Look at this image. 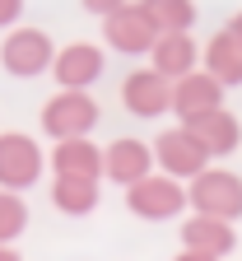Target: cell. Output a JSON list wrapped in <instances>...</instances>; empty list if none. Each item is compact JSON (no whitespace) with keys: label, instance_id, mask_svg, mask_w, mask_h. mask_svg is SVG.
Returning <instances> with one entry per match:
<instances>
[{"label":"cell","instance_id":"obj_1","mask_svg":"<svg viewBox=\"0 0 242 261\" xmlns=\"http://www.w3.org/2000/svg\"><path fill=\"white\" fill-rule=\"evenodd\" d=\"M98 103H93V93H70V89H61V93H51L47 103H42V130H47V140H79V136H89V130L98 126Z\"/></svg>","mask_w":242,"mask_h":261},{"label":"cell","instance_id":"obj_2","mask_svg":"<svg viewBox=\"0 0 242 261\" xmlns=\"http://www.w3.org/2000/svg\"><path fill=\"white\" fill-rule=\"evenodd\" d=\"M191 196V215H210V219H242V177L228 168H205L196 182H186Z\"/></svg>","mask_w":242,"mask_h":261},{"label":"cell","instance_id":"obj_3","mask_svg":"<svg viewBox=\"0 0 242 261\" xmlns=\"http://www.w3.org/2000/svg\"><path fill=\"white\" fill-rule=\"evenodd\" d=\"M191 205V196L177 177H168V173H154L145 182H135L126 191V210L135 219H149V224H163V219H177L182 210Z\"/></svg>","mask_w":242,"mask_h":261},{"label":"cell","instance_id":"obj_4","mask_svg":"<svg viewBox=\"0 0 242 261\" xmlns=\"http://www.w3.org/2000/svg\"><path fill=\"white\" fill-rule=\"evenodd\" d=\"M42 168H47V154L33 136H23V130H5L0 136V191L38 187Z\"/></svg>","mask_w":242,"mask_h":261},{"label":"cell","instance_id":"obj_5","mask_svg":"<svg viewBox=\"0 0 242 261\" xmlns=\"http://www.w3.org/2000/svg\"><path fill=\"white\" fill-rule=\"evenodd\" d=\"M0 65H5V75L14 80H33L56 65V51H51V38L42 28H14L5 42H0Z\"/></svg>","mask_w":242,"mask_h":261},{"label":"cell","instance_id":"obj_6","mask_svg":"<svg viewBox=\"0 0 242 261\" xmlns=\"http://www.w3.org/2000/svg\"><path fill=\"white\" fill-rule=\"evenodd\" d=\"M154 159H158V168H163L168 177H177V182H196L205 168H210V154H205V145L191 136L186 126L158 130V140H154Z\"/></svg>","mask_w":242,"mask_h":261},{"label":"cell","instance_id":"obj_7","mask_svg":"<svg viewBox=\"0 0 242 261\" xmlns=\"http://www.w3.org/2000/svg\"><path fill=\"white\" fill-rule=\"evenodd\" d=\"M121 108L130 117L140 121H154L163 112H172V80H163L154 65H145V70H130L121 80Z\"/></svg>","mask_w":242,"mask_h":261},{"label":"cell","instance_id":"obj_8","mask_svg":"<svg viewBox=\"0 0 242 261\" xmlns=\"http://www.w3.org/2000/svg\"><path fill=\"white\" fill-rule=\"evenodd\" d=\"M102 42H107L112 51H121V56H149L154 42H158V28H154L149 14L130 0L126 10H117V14L102 19Z\"/></svg>","mask_w":242,"mask_h":261},{"label":"cell","instance_id":"obj_9","mask_svg":"<svg viewBox=\"0 0 242 261\" xmlns=\"http://www.w3.org/2000/svg\"><path fill=\"white\" fill-rule=\"evenodd\" d=\"M154 145H145V140H135V136H121V140H112L107 149H102V177H112L117 187H135V182H145V177H154Z\"/></svg>","mask_w":242,"mask_h":261},{"label":"cell","instance_id":"obj_10","mask_svg":"<svg viewBox=\"0 0 242 261\" xmlns=\"http://www.w3.org/2000/svg\"><path fill=\"white\" fill-rule=\"evenodd\" d=\"M219 108H224V84L210 70H196V75L172 84V117H177L182 126L205 117V112H219Z\"/></svg>","mask_w":242,"mask_h":261},{"label":"cell","instance_id":"obj_11","mask_svg":"<svg viewBox=\"0 0 242 261\" xmlns=\"http://www.w3.org/2000/svg\"><path fill=\"white\" fill-rule=\"evenodd\" d=\"M102 65H107L102 47H93V42H70V47H61V51H56V65H51V75H56V84H61V89H70V93H84L89 84H98Z\"/></svg>","mask_w":242,"mask_h":261},{"label":"cell","instance_id":"obj_12","mask_svg":"<svg viewBox=\"0 0 242 261\" xmlns=\"http://www.w3.org/2000/svg\"><path fill=\"white\" fill-rule=\"evenodd\" d=\"M182 247H186V252H205V256L224 261V256L237 247V233H233V224H228V219L191 215V219H182Z\"/></svg>","mask_w":242,"mask_h":261},{"label":"cell","instance_id":"obj_13","mask_svg":"<svg viewBox=\"0 0 242 261\" xmlns=\"http://www.w3.org/2000/svg\"><path fill=\"white\" fill-rule=\"evenodd\" d=\"M186 130H191V136L205 145V154H210V159H224V154H233V149L242 145V121H237L228 108L205 112V117L186 121Z\"/></svg>","mask_w":242,"mask_h":261},{"label":"cell","instance_id":"obj_14","mask_svg":"<svg viewBox=\"0 0 242 261\" xmlns=\"http://www.w3.org/2000/svg\"><path fill=\"white\" fill-rule=\"evenodd\" d=\"M196 61H200V47L191 42V33H168V38H158L154 51H149V65L163 80H172V84L196 75Z\"/></svg>","mask_w":242,"mask_h":261},{"label":"cell","instance_id":"obj_15","mask_svg":"<svg viewBox=\"0 0 242 261\" xmlns=\"http://www.w3.org/2000/svg\"><path fill=\"white\" fill-rule=\"evenodd\" d=\"M51 173H56V177H89V182H98V177H102V149H98L89 136L61 140V145L51 149Z\"/></svg>","mask_w":242,"mask_h":261},{"label":"cell","instance_id":"obj_16","mask_svg":"<svg viewBox=\"0 0 242 261\" xmlns=\"http://www.w3.org/2000/svg\"><path fill=\"white\" fill-rule=\"evenodd\" d=\"M205 70H210L224 89H237L242 84V47L228 28H219L210 42H205Z\"/></svg>","mask_w":242,"mask_h":261},{"label":"cell","instance_id":"obj_17","mask_svg":"<svg viewBox=\"0 0 242 261\" xmlns=\"http://www.w3.org/2000/svg\"><path fill=\"white\" fill-rule=\"evenodd\" d=\"M51 205L61 215H70V219L93 215L98 210V182H89V177H51Z\"/></svg>","mask_w":242,"mask_h":261},{"label":"cell","instance_id":"obj_18","mask_svg":"<svg viewBox=\"0 0 242 261\" xmlns=\"http://www.w3.org/2000/svg\"><path fill=\"white\" fill-rule=\"evenodd\" d=\"M149 23L158 28V38H168V33H191L196 23V0H135Z\"/></svg>","mask_w":242,"mask_h":261},{"label":"cell","instance_id":"obj_19","mask_svg":"<svg viewBox=\"0 0 242 261\" xmlns=\"http://www.w3.org/2000/svg\"><path fill=\"white\" fill-rule=\"evenodd\" d=\"M28 228V205L19 191H0V247H10Z\"/></svg>","mask_w":242,"mask_h":261},{"label":"cell","instance_id":"obj_20","mask_svg":"<svg viewBox=\"0 0 242 261\" xmlns=\"http://www.w3.org/2000/svg\"><path fill=\"white\" fill-rule=\"evenodd\" d=\"M79 5L89 10V14H98V19H107V14H117V10H126L130 0H79Z\"/></svg>","mask_w":242,"mask_h":261},{"label":"cell","instance_id":"obj_21","mask_svg":"<svg viewBox=\"0 0 242 261\" xmlns=\"http://www.w3.org/2000/svg\"><path fill=\"white\" fill-rule=\"evenodd\" d=\"M19 14H23V0H0V28H10ZM14 28H19V23H14Z\"/></svg>","mask_w":242,"mask_h":261},{"label":"cell","instance_id":"obj_22","mask_svg":"<svg viewBox=\"0 0 242 261\" xmlns=\"http://www.w3.org/2000/svg\"><path fill=\"white\" fill-rule=\"evenodd\" d=\"M228 33H233V38H237V47H242V10H237V14L228 19Z\"/></svg>","mask_w":242,"mask_h":261},{"label":"cell","instance_id":"obj_23","mask_svg":"<svg viewBox=\"0 0 242 261\" xmlns=\"http://www.w3.org/2000/svg\"><path fill=\"white\" fill-rule=\"evenodd\" d=\"M172 261H214V256H205V252H186V247H182V252L172 256Z\"/></svg>","mask_w":242,"mask_h":261},{"label":"cell","instance_id":"obj_24","mask_svg":"<svg viewBox=\"0 0 242 261\" xmlns=\"http://www.w3.org/2000/svg\"><path fill=\"white\" fill-rule=\"evenodd\" d=\"M0 261H23V256H19L14 247H0Z\"/></svg>","mask_w":242,"mask_h":261}]
</instances>
